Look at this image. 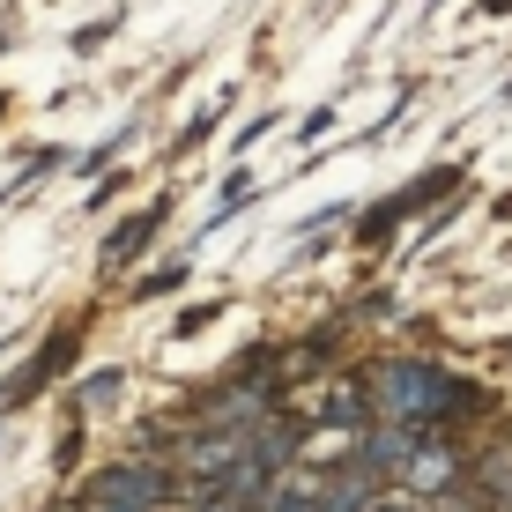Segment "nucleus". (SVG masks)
<instances>
[{"label": "nucleus", "instance_id": "2", "mask_svg": "<svg viewBox=\"0 0 512 512\" xmlns=\"http://www.w3.org/2000/svg\"><path fill=\"white\" fill-rule=\"evenodd\" d=\"M164 498H171V475L156 461H119V468L90 475V490H82L90 512H156Z\"/></svg>", "mask_w": 512, "mask_h": 512}, {"label": "nucleus", "instance_id": "4", "mask_svg": "<svg viewBox=\"0 0 512 512\" xmlns=\"http://www.w3.org/2000/svg\"><path fill=\"white\" fill-rule=\"evenodd\" d=\"M156 223H164V201H156V208H141V216H127L112 238H104V268H127V260L141 253V245L156 238Z\"/></svg>", "mask_w": 512, "mask_h": 512}, {"label": "nucleus", "instance_id": "3", "mask_svg": "<svg viewBox=\"0 0 512 512\" xmlns=\"http://www.w3.org/2000/svg\"><path fill=\"white\" fill-rule=\"evenodd\" d=\"M453 468H461V461H453V453L438 446V438H416V446H409V461L394 468V483H401V498H438V490L453 483Z\"/></svg>", "mask_w": 512, "mask_h": 512}, {"label": "nucleus", "instance_id": "1", "mask_svg": "<svg viewBox=\"0 0 512 512\" xmlns=\"http://www.w3.org/2000/svg\"><path fill=\"white\" fill-rule=\"evenodd\" d=\"M372 409L394 423V431H423V423L468 409V394L438 372V364H379L372 372Z\"/></svg>", "mask_w": 512, "mask_h": 512}, {"label": "nucleus", "instance_id": "6", "mask_svg": "<svg viewBox=\"0 0 512 512\" xmlns=\"http://www.w3.org/2000/svg\"><path fill=\"white\" fill-rule=\"evenodd\" d=\"M201 512H253L245 498H201Z\"/></svg>", "mask_w": 512, "mask_h": 512}, {"label": "nucleus", "instance_id": "8", "mask_svg": "<svg viewBox=\"0 0 512 512\" xmlns=\"http://www.w3.org/2000/svg\"><path fill=\"white\" fill-rule=\"evenodd\" d=\"M0 349H8V342H0Z\"/></svg>", "mask_w": 512, "mask_h": 512}, {"label": "nucleus", "instance_id": "7", "mask_svg": "<svg viewBox=\"0 0 512 512\" xmlns=\"http://www.w3.org/2000/svg\"><path fill=\"white\" fill-rule=\"evenodd\" d=\"M364 512H416V505H409V498H372Z\"/></svg>", "mask_w": 512, "mask_h": 512}, {"label": "nucleus", "instance_id": "5", "mask_svg": "<svg viewBox=\"0 0 512 512\" xmlns=\"http://www.w3.org/2000/svg\"><path fill=\"white\" fill-rule=\"evenodd\" d=\"M119 401V372H90V386H82V409H112Z\"/></svg>", "mask_w": 512, "mask_h": 512}]
</instances>
